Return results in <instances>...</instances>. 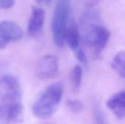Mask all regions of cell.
I'll return each instance as SVG.
<instances>
[{"label": "cell", "instance_id": "obj_1", "mask_svg": "<svg viewBox=\"0 0 125 124\" xmlns=\"http://www.w3.org/2000/svg\"><path fill=\"white\" fill-rule=\"evenodd\" d=\"M23 119V95L18 80L11 75L1 76L0 124H17Z\"/></svg>", "mask_w": 125, "mask_h": 124}, {"label": "cell", "instance_id": "obj_2", "mask_svg": "<svg viewBox=\"0 0 125 124\" xmlns=\"http://www.w3.org/2000/svg\"><path fill=\"white\" fill-rule=\"evenodd\" d=\"M79 31L81 41L91 49L94 58H97L106 47L111 36L110 31L103 26L97 10L91 9L83 13Z\"/></svg>", "mask_w": 125, "mask_h": 124}, {"label": "cell", "instance_id": "obj_3", "mask_svg": "<svg viewBox=\"0 0 125 124\" xmlns=\"http://www.w3.org/2000/svg\"><path fill=\"white\" fill-rule=\"evenodd\" d=\"M62 96L63 86L61 83L48 86L33 105L34 115L38 118H48L52 116L58 109Z\"/></svg>", "mask_w": 125, "mask_h": 124}, {"label": "cell", "instance_id": "obj_4", "mask_svg": "<svg viewBox=\"0 0 125 124\" xmlns=\"http://www.w3.org/2000/svg\"><path fill=\"white\" fill-rule=\"evenodd\" d=\"M70 10V0H57L52 16L51 30L54 43L59 48H62L64 45V37L69 26Z\"/></svg>", "mask_w": 125, "mask_h": 124}, {"label": "cell", "instance_id": "obj_5", "mask_svg": "<svg viewBox=\"0 0 125 124\" xmlns=\"http://www.w3.org/2000/svg\"><path fill=\"white\" fill-rule=\"evenodd\" d=\"M23 36L22 29L14 21L3 20L0 23V49L5 48L12 42L20 40Z\"/></svg>", "mask_w": 125, "mask_h": 124}, {"label": "cell", "instance_id": "obj_6", "mask_svg": "<svg viewBox=\"0 0 125 124\" xmlns=\"http://www.w3.org/2000/svg\"><path fill=\"white\" fill-rule=\"evenodd\" d=\"M36 75L42 80H51L59 75V61L53 55L43 56L36 67Z\"/></svg>", "mask_w": 125, "mask_h": 124}, {"label": "cell", "instance_id": "obj_7", "mask_svg": "<svg viewBox=\"0 0 125 124\" xmlns=\"http://www.w3.org/2000/svg\"><path fill=\"white\" fill-rule=\"evenodd\" d=\"M45 22V11L43 9L33 6L29 20L27 32L31 37L38 35L42 29Z\"/></svg>", "mask_w": 125, "mask_h": 124}, {"label": "cell", "instance_id": "obj_8", "mask_svg": "<svg viewBox=\"0 0 125 124\" xmlns=\"http://www.w3.org/2000/svg\"><path fill=\"white\" fill-rule=\"evenodd\" d=\"M107 107L119 119H124L125 115V92L121 91L108 99Z\"/></svg>", "mask_w": 125, "mask_h": 124}, {"label": "cell", "instance_id": "obj_9", "mask_svg": "<svg viewBox=\"0 0 125 124\" xmlns=\"http://www.w3.org/2000/svg\"><path fill=\"white\" fill-rule=\"evenodd\" d=\"M81 35L79 27L75 22H71L66 31L64 37V42H66L72 50L75 51L81 48Z\"/></svg>", "mask_w": 125, "mask_h": 124}, {"label": "cell", "instance_id": "obj_10", "mask_svg": "<svg viewBox=\"0 0 125 124\" xmlns=\"http://www.w3.org/2000/svg\"><path fill=\"white\" fill-rule=\"evenodd\" d=\"M125 52L120 51L114 57L111 66V68L122 78L125 77Z\"/></svg>", "mask_w": 125, "mask_h": 124}, {"label": "cell", "instance_id": "obj_11", "mask_svg": "<svg viewBox=\"0 0 125 124\" xmlns=\"http://www.w3.org/2000/svg\"><path fill=\"white\" fill-rule=\"evenodd\" d=\"M83 77V69L81 65L75 66L70 74V83L72 84L73 88L75 90H78L82 82Z\"/></svg>", "mask_w": 125, "mask_h": 124}, {"label": "cell", "instance_id": "obj_12", "mask_svg": "<svg viewBox=\"0 0 125 124\" xmlns=\"http://www.w3.org/2000/svg\"><path fill=\"white\" fill-rule=\"evenodd\" d=\"M67 105L68 108L75 113H80L83 110V105L78 100H68Z\"/></svg>", "mask_w": 125, "mask_h": 124}, {"label": "cell", "instance_id": "obj_13", "mask_svg": "<svg viewBox=\"0 0 125 124\" xmlns=\"http://www.w3.org/2000/svg\"><path fill=\"white\" fill-rule=\"evenodd\" d=\"M74 53H75V56L76 57V58L83 64H87V61H88V59H87V56L85 53V52L83 51V50L80 48H78V50H76L75 51H74Z\"/></svg>", "mask_w": 125, "mask_h": 124}, {"label": "cell", "instance_id": "obj_14", "mask_svg": "<svg viewBox=\"0 0 125 124\" xmlns=\"http://www.w3.org/2000/svg\"><path fill=\"white\" fill-rule=\"evenodd\" d=\"M15 4V0H0V9H10Z\"/></svg>", "mask_w": 125, "mask_h": 124}, {"label": "cell", "instance_id": "obj_15", "mask_svg": "<svg viewBox=\"0 0 125 124\" xmlns=\"http://www.w3.org/2000/svg\"><path fill=\"white\" fill-rule=\"evenodd\" d=\"M99 1V0H88L87 1V4L88 6L90 7H93L94 5H95L97 2Z\"/></svg>", "mask_w": 125, "mask_h": 124}, {"label": "cell", "instance_id": "obj_16", "mask_svg": "<svg viewBox=\"0 0 125 124\" xmlns=\"http://www.w3.org/2000/svg\"><path fill=\"white\" fill-rule=\"evenodd\" d=\"M36 1L41 4H48V3H50L51 0H36Z\"/></svg>", "mask_w": 125, "mask_h": 124}]
</instances>
